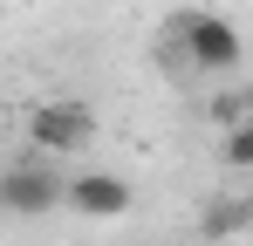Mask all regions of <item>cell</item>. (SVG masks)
I'll return each mask as SVG.
<instances>
[{
  "label": "cell",
  "instance_id": "6da1fadb",
  "mask_svg": "<svg viewBox=\"0 0 253 246\" xmlns=\"http://www.w3.org/2000/svg\"><path fill=\"white\" fill-rule=\"evenodd\" d=\"M178 48H185V69H206V76H233L247 62V41L226 14H178Z\"/></svg>",
  "mask_w": 253,
  "mask_h": 246
},
{
  "label": "cell",
  "instance_id": "7a4b0ae2",
  "mask_svg": "<svg viewBox=\"0 0 253 246\" xmlns=\"http://www.w3.org/2000/svg\"><path fill=\"white\" fill-rule=\"evenodd\" d=\"M89 137H96V110L76 103V96H55V103H35L28 110V144L42 158H69V151H83Z\"/></svg>",
  "mask_w": 253,
  "mask_h": 246
},
{
  "label": "cell",
  "instance_id": "3957f363",
  "mask_svg": "<svg viewBox=\"0 0 253 246\" xmlns=\"http://www.w3.org/2000/svg\"><path fill=\"white\" fill-rule=\"evenodd\" d=\"M55 205H62V178H55L42 158L0 171V212H14V219H42V212H55Z\"/></svg>",
  "mask_w": 253,
  "mask_h": 246
},
{
  "label": "cell",
  "instance_id": "277c9868",
  "mask_svg": "<svg viewBox=\"0 0 253 246\" xmlns=\"http://www.w3.org/2000/svg\"><path fill=\"white\" fill-rule=\"evenodd\" d=\"M62 205H76L83 219H124L130 205H137V192H130V178H117V171H83V178L62 185Z\"/></svg>",
  "mask_w": 253,
  "mask_h": 246
},
{
  "label": "cell",
  "instance_id": "5b68a950",
  "mask_svg": "<svg viewBox=\"0 0 253 246\" xmlns=\"http://www.w3.org/2000/svg\"><path fill=\"white\" fill-rule=\"evenodd\" d=\"M253 226V199L247 192H219V199H206V212H199V233L206 240H240Z\"/></svg>",
  "mask_w": 253,
  "mask_h": 246
},
{
  "label": "cell",
  "instance_id": "8992f818",
  "mask_svg": "<svg viewBox=\"0 0 253 246\" xmlns=\"http://www.w3.org/2000/svg\"><path fill=\"white\" fill-rule=\"evenodd\" d=\"M219 158L233 164V171H253V110L240 123H226V151H219Z\"/></svg>",
  "mask_w": 253,
  "mask_h": 246
},
{
  "label": "cell",
  "instance_id": "52a82bcc",
  "mask_svg": "<svg viewBox=\"0 0 253 246\" xmlns=\"http://www.w3.org/2000/svg\"><path fill=\"white\" fill-rule=\"evenodd\" d=\"M247 110H253V89H247Z\"/></svg>",
  "mask_w": 253,
  "mask_h": 246
}]
</instances>
